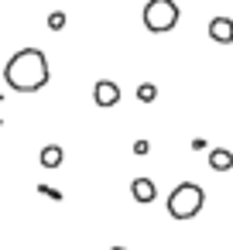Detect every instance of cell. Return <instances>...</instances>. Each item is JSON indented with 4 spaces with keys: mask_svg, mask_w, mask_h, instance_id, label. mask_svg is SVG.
I'll return each instance as SVG.
<instances>
[{
    "mask_svg": "<svg viewBox=\"0 0 233 250\" xmlns=\"http://www.w3.org/2000/svg\"><path fill=\"white\" fill-rule=\"evenodd\" d=\"M93 100H96L100 106H117V103H120V89H117V83L100 79V83H96V89H93Z\"/></svg>",
    "mask_w": 233,
    "mask_h": 250,
    "instance_id": "4",
    "label": "cell"
},
{
    "mask_svg": "<svg viewBox=\"0 0 233 250\" xmlns=\"http://www.w3.org/2000/svg\"><path fill=\"white\" fill-rule=\"evenodd\" d=\"M113 250H127V247H113Z\"/></svg>",
    "mask_w": 233,
    "mask_h": 250,
    "instance_id": "11",
    "label": "cell"
},
{
    "mask_svg": "<svg viewBox=\"0 0 233 250\" xmlns=\"http://www.w3.org/2000/svg\"><path fill=\"white\" fill-rule=\"evenodd\" d=\"M38 161H42V168H59L62 165V147L59 144H48V147H42V154H38Z\"/></svg>",
    "mask_w": 233,
    "mask_h": 250,
    "instance_id": "8",
    "label": "cell"
},
{
    "mask_svg": "<svg viewBox=\"0 0 233 250\" xmlns=\"http://www.w3.org/2000/svg\"><path fill=\"white\" fill-rule=\"evenodd\" d=\"M209 38L219 42V45H230L233 42V21L230 18H212L209 21Z\"/></svg>",
    "mask_w": 233,
    "mask_h": 250,
    "instance_id": "5",
    "label": "cell"
},
{
    "mask_svg": "<svg viewBox=\"0 0 233 250\" xmlns=\"http://www.w3.org/2000/svg\"><path fill=\"white\" fill-rule=\"evenodd\" d=\"M209 168H212V171H230V168H233V154H230L226 147L209 151Z\"/></svg>",
    "mask_w": 233,
    "mask_h": 250,
    "instance_id": "7",
    "label": "cell"
},
{
    "mask_svg": "<svg viewBox=\"0 0 233 250\" xmlns=\"http://www.w3.org/2000/svg\"><path fill=\"white\" fill-rule=\"evenodd\" d=\"M202 202H206V192L195 182H182L168 195V212H171V219H192V216H199Z\"/></svg>",
    "mask_w": 233,
    "mask_h": 250,
    "instance_id": "2",
    "label": "cell"
},
{
    "mask_svg": "<svg viewBox=\"0 0 233 250\" xmlns=\"http://www.w3.org/2000/svg\"><path fill=\"white\" fill-rule=\"evenodd\" d=\"M130 192H134V199H137V202H154V195H158V188H154V182H151V178H134Z\"/></svg>",
    "mask_w": 233,
    "mask_h": 250,
    "instance_id": "6",
    "label": "cell"
},
{
    "mask_svg": "<svg viewBox=\"0 0 233 250\" xmlns=\"http://www.w3.org/2000/svg\"><path fill=\"white\" fill-rule=\"evenodd\" d=\"M48 28H52V31H59V28H65V14H62V11H55V14H48Z\"/></svg>",
    "mask_w": 233,
    "mask_h": 250,
    "instance_id": "10",
    "label": "cell"
},
{
    "mask_svg": "<svg viewBox=\"0 0 233 250\" xmlns=\"http://www.w3.org/2000/svg\"><path fill=\"white\" fill-rule=\"evenodd\" d=\"M178 24V4L175 0H148L144 7V28L161 35V31H171Z\"/></svg>",
    "mask_w": 233,
    "mask_h": 250,
    "instance_id": "3",
    "label": "cell"
},
{
    "mask_svg": "<svg viewBox=\"0 0 233 250\" xmlns=\"http://www.w3.org/2000/svg\"><path fill=\"white\" fill-rule=\"evenodd\" d=\"M48 59H45V52L42 48H21L11 62H7V69H4V79H7V86L11 89H18V93H35V89H42L45 83H48Z\"/></svg>",
    "mask_w": 233,
    "mask_h": 250,
    "instance_id": "1",
    "label": "cell"
},
{
    "mask_svg": "<svg viewBox=\"0 0 233 250\" xmlns=\"http://www.w3.org/2000/svg\"><path fill=\"white\" fill-rule=\"evenodd\" d=\"M154 96H158L154 83H141V86H137V100H141V103H154Z\"/></svg>",
    "mask_w": 233,
    "mask_h": 250,
    "instance_id": "9",
    "label": "cell"
}]
</instances>
